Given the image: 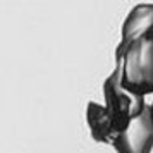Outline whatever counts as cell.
<instances>
[{
	"label": "cell",
	"mask_w": 153,
	"mask_h": 153,
	"mask_svg": "<svg viewBox=\"0 0 153 153\" xmlns=\"http://www.w3.org/2000/svg\"><path fill=\"white\" fill-rule=\"evenodd\" d=\"M86 124L91 138L112 146L115 153H152L153 150L150 102L124 88L115 71L103 83V103H88Z\"/></svg>",
	"instance_id": "obj_1"
},
{
	"label": "cell",
	"mask_w": 153,
	"mask_h": 153,
	"mask_svg": "<svg viewBox=\"0 0 153 153\" xmlns=\"http://www.w3.org/2000/svg\"><path fill=\"white\" fill-rule=\"evenodd\" d=\"M114 71L129 91L153 95V4L139 5L127 17L120 29Z\"/></svg>",
	"instance_id": "obj_2"
},
{
	"label": "cell",
	"mask_w": 153,
	"mask_h": 153,
	"mask_svg": "<svg viewBox=\"0 0 153 153\" xmlns=\"http://www.w3.org/2000/svg\"><path fill=\"white\" fill-rule=\"evenodd\" d=\"M150 115H152V126H153V100L150 102Z\"/></svg>",
	"instance_id": "obj_3"
}]
</instances>
